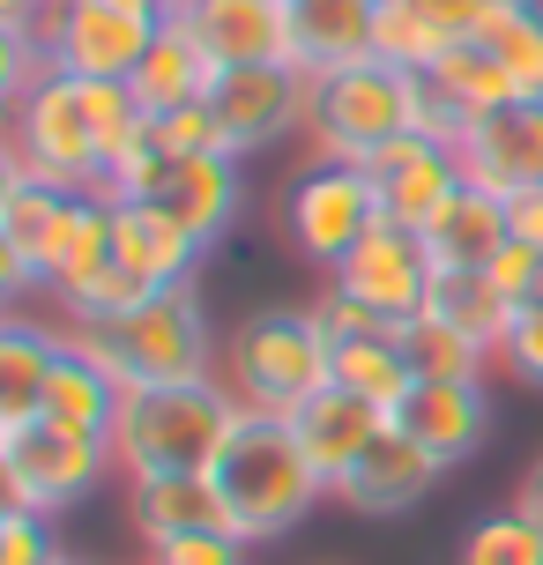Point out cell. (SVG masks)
I'll use <instances>...</instances> for the list:
<instances>
[{
	"instance_id": "cell-1",
	"label": "cell",
	"mask_w": 543,
	"mask_h": 565,
	"mask_svg": "<svg viewBox=\"0 0 543 565\" xmlns=\"http://www.w3.org/2000/svg\"><path fill=\"white\" fill-rule=\"evenodd\" d=\"M67 342L89 350L119 387H172V380H216L224 372V342L209 328V306H201L194 282H164L113 320H75Z\"/></svg>"
},
{
	"instance_id": "cell-2",
	"label": "cell",
	"mask_w": 543,
	"mask_h": 565,
	"mask_svg": "<svg viewBox=\"0 0 543 565\" xmlns=\"http://www.w3.org/2000/svg\"><path fill=\"white\" fill-rule=\"evenodd\" d=\"M238 417H246V402L224 387V372L172 380V387H127L113 417L119 477H209Z\"/></svg>"
},
{
	"instance_id": "cell-3",
	"label": "cell",
	"mask_w": 543,
	"mask_h": 565,
	"mask_svg": "<svg viewBox=\"0 0 543 565\" xmlns=\"http://www.w3.org/2000/svg\"><path fill=\"white\" fill-rule=\"evenodd\" d=\"M209 483H216V499H224V513H231V536H246V543L290 536V529L328 499V483H320V469L306 461L298 431H290L284 417H254V409H246L238 431L224 439Z\"/></svg>"
},
{
	"instance_id": "cell-4",
	"label": "cell",
	"mask_w": 543,
	"mask_h": 565,
	"mask_svg": "<svg viewBox=\"0 0 543 565\" xmlns=\"http://www.w3.org/2000/svg\"><path fill=\"white\" fill-rule=\"evenodd\" d=\"M224 387L254 417H290L298 402L336 387V342L320 335L313 306H260L224 342Z\"/></svg>"
},
{
	"instance_id": "cell-5",
	"label": "cell",
	"mask_w": 543,
	"mask_h": 565,
	"mask_svg": "<svg viewBox=\"0 0 543 565\" xmlns=\"http://www.w3.org/2000/svg\"><path fill=\"white\" fill-rule=\"evenodd\" d=\"M417 135V75L387 60H358L306 89V149L328 164H372L387 141Z\"/></svg>"
},
{
	"instance_id": "cell-6",
	"label": "cell",
	"mask_w": 543,
	"mask_h": 565,
	"mask_svg": "<svg viewBox=\"0 0 543 565\" xmlns=\"http://www.w3.org/2000/svg\"><path fill=\"white\" fill-rule=\"evenodd\" d=\"M0 164L30 171V179L60 186V194H97V186H105V149H97V127H89L83 75L45 67V75L8 105Z\"/></svg>"
},
{
	"instance_id": "cell-7",
	"label": "cell",
	"mask_w": 543,
	"mask_h": 565,
	"mask_svg": "<svg viewBox=\"0 0 543 565\" xmlns=\"http://www.w3.org/2000/svg\"><path fill=\"white\" fill-rule=\"evenodd\" d=\"M105 477H119L113 439L67 431L53 417L0 424V499L8 507H30V513H45V521H60L67 507H83Z\"/></svg>"
},
{
	"instance_id": "cell-8",
	"label": "cell",
	"mask_w": 543,
	"mask_h": 565,
	"mask_svg": "<svg viewBox=\"0 0 543 565\" xmlns=\"http://www.w3.org/2000/svg\"><path fill=\"white\" fill-rule=\"evenodd\" d=\"M276 224H284V246H290V254L336 276V268L350 260V246L380 224V201H372L365 164H328V157H313L306 171H290Z\"/></svg>"
},
{
	"instance_id": "cell-9",
	"label": "cell",
	"mask_w": 543,
	"mask_h": 565,
	"mask_svg": "<svg viewBox=\"0 0 543 565\" xmlns=\"http://www.w3.org/2000/svg\"><path fill=\"white\" fill-rule=\"evenodd\" d=\"M164 15L142 0H67L60 15H45V60L60 75H83V83H127L142 53L157 45Z\"/></svg>"
},
{
	"instance_id": "cell-10",
	"label": "cell",
	"mask_w": 543,
	"mask_h": 565,
	"mask_svg": "<svg viewBox=\"0 0 543 565\" xmlns=\"http://www.w3.org/2000/svg\"><path fill=\"white\" fill-rule=\"evenodd\" d=\"M336 290H350L365 312H380L387 328H402V320H417V312L432 306V282H439V260H432L425 231H402V224H372L358 246H350V260L336 268Z\"/></svg>"
},
{
	"instance_id": "cell-11",
	"label": "cell",
	"mask_w": 543,
	"mask_h": 565,
	"mask_svg": "<svg viewBox=\"0 0 543 565\" xmlns=\"http://www.w3.org/2000/svg\"><path fill=\"white\" fill-rule=\"evenodd\" d=\"M514 97L521 89H514V75H507V60L491 53L485 38H461V45H447V53L417 75V135L461 141L485 113L514 105Z\"/></svg>"
},
{
	"instance_id": "cell-12",
	"label": "cell",
	"mask_w": 543,
	"mask_h": 565,
	"mask_svg": "<svg viewBox=\"0 0 543 565\" xmlns=\"http://www.w3.org/2000/svg\"><path fill=\"white\" fill-rule=\"evenodd\" d=\"M306 89L313 75H298L290 60L276 67H231L216 97H209V113L224 127V149L231 157H254V149H276V141L306 135Z\"/></svg>"
},
{
	"instance_id": "cell-13",
	"label": "cell",
	"mask_w": 543,
	"mask_h": 565,
	"mask_svg": "<svg viewBox=\"0 0 543 565\" xmlns=\"http://www.w3.org/2000/svg\"><path fill=\"white\" fill-rule=\"evenodd\" d=\"M365 179H372V201H380V224L425 231L461 194V157H455V141H439V135H402L365 164Z\"/></svg>"
},
{
	"instance_id": "cell-14",
	"label": "cell",
	"mask_w": 543,
	"mask_h": 565,
	"mask_svg": "<svg viewBox=\"0 0 543 565\" xmlns=\"http://www.w3.org/2000/svg\"><path fill=\"white\" fill-rule=\"evenodd\" d=\"M455 157H461V179L499 194V201L543 186V105L536 97H514V105L485 113L455 141Z\"/></svg>"
},
{
	"instance_id": "cell-15",
	"label": "cell",
	"mask_w": 543,
	"mask_h": 565,
	"mask_svg": "<svg viewBox=\"0 0 543 565\" xmlns=\"http://www.w3.org/2000/svg\"><path fill=\"white\" fill-rule=\"evenodd\" d=\"M439 477H447V461H432V454L417 447L402 424H387V431H380V439L350 461V477L336 483L328 499H343V507L365 513V521H395V513L425 507Z\"/></svg>"
},
{
	"instance_id": "cell-16",
	"label": "cell",
	"mask_w": 543,
	"mask_h": 565,
	"mask_svg": "<svg viewBox=\"0 0 543 565\" xmlns=\"http://www.w3.org/2000/svg\"><path fill=\"white\" fill-rule=\"evenodd\" d=\"M179 23L201 38L216 67H276L290 60V0H179Z\"/></svg>"
},
{
	"instance_id": "cell-17",
	"label": "cell",
	"mask_w": 543,
	"mask_h": 565,
	"mask_svg": "<svg viewBox=\"0 0 543 565\" xmlns=\"http://www.w3.org/2000/svg\"><path fill=\"white\" fill-rule=\"evenodd\" d=\"M60 209H67L60 186L0 164V290H8V298L45 290V246H53Z\"/></svg>"
},
{
	"instance_id": "cell-18",
	"label": "cell",
	"mask_w": 543,
	"mask_h": 565,
	"mask_svg": "<svg viewBox=\"0 0 543 565\" xmlns=\"http://www.w3.org/2000/svg\"><path fill=\"white\" fill-rule=\"evenodd\" d=\"M395 424L432 454V461L461 469L491 431V395H485V380H417V387L402 395Z\"/></svg>"
},
{
	"instance_id": "cell-19",
	"label": "cell",
	"mask_w": 543,
	"mask_h": 565,
	"mask_svg": "<svg viewBox=\"0 0 543 565\" xmlns=\"http://www.w3.org/2000/svg\"><path fill=\"white\" fill-rule=\"evenodd\" d=\"M284 424L298 431V447H306V461L320 469V483L336 491V483L350 477V461H358V454H365L395 417H387V409H372L365 395H350V387H320V395L298 402Z\"/></svg>"
},
{
	"instance_id": "cell-20",
	"label": "cell",
	"mask_w": 543,
	"mask_h": 565,
	"mask_svg": "<svg viewBox=\"0 0 543 565\" xmlns=\"http://www.w3.org/2000/svg\"><path fill=\"white\" fill-rule=\"evenodd\" d=\"M216 83H224V67L201 53V38L179 23V15H164L157 45H149L142 67L127 75V89H135V105H142L149 119L187 113V105H209V97H216Z\"/></svg>"
},
{
	"instance_id": "cell-21",
	"label": "cell",
	"mask_w": 543,
	"mask_h": 565,
	"mask_svg": "<svg viewBox=\"0 0 543 565\" xmlns=\"http://www.w3.org/2000/svg\"><path fill=\"white\" fill-rule=\"evenodd\" d=\"M380 0H290V67L298 75H336L372 60Z\"/></svg>"
},
{
	"instance_id": "cell-22",
	"label": "cell",
	"mask_w": 543,
	"mask_h": 565,
	"mask_svg": "<svg viewBox=\"0 0 543 565\" xmlns=\"http://www.w3.org/2000/svg\"><path fill=\"white\" fill-rule=\"evenodd\" d=\"M113 254L127 260L135 276H149L157 290H164V282H194V268H201L209 246L179 224L164 201H113Z\"/></svg>"
},
{
	"instance_id": "cell-23",
	"label": "cell",
	"mask_w": 543,
	"mask_h": 565,
	"mask_svg": "<svg viewBox=\"0 0 543 565\" xmlns=\"http://www.w3.org/2000/svg\"><path fill=\"white\" fill-rule=\"evenodd\" d=\"M157 201L172 209L179 224L194 231L201 246H216L231 224H238V209H246V179H238V157H172L164 164V186H157Z\"/></svg>"
},
{
	"instance_id": "cell-24",
	"label": "cell",
	"mask_w": 543,
	"mask_h": 565,
	"mask_svg": "<svg viewBox=\"0 0 543 565\" xmlns=\"http://www.w3.org/2000/svg\"><path fill=\"white\" fill-rule=\"evenodd\" d=\"M127 529L142 536V551H157L172 536L231 529V513L209 477H127Z\"/></svg>"
},
{
	"instance_id": "cell-25",
	"label": "cell",
	"mask_w": 543,
	"mask_h": 565,
	"mask_svg": "<svg viewBox=\"0 0 543 565\" xmlns=\"http://www.w3.org/2000/svg\"><path fill=\"white\" fill-rule=\"evenodd\" d=\"M113 268V201L105 194H67L53 224V246H45V290H53L60 306L83 290L89 276H105Z\"/></svg>"
},
{
	"instance_id": "cell-26",
	"label": "cell",
	"mask_w": 543,
	"mask_h": 565,
	"mask_svg": "<svg viewBox=\"0 0 543 565\" xmlns=\"http://www.w3.org/2000/svg\"><path fill=\"white\" fill-rule=\"evenodd\" d=\"M60 350H67V328H45L23 312L0 328V424H23L45 409V380H53Z\"/></svg>"
},
{
	"instance_id": "cell-27",
	"label": "cell",
	"mask_w": 543,
	"mask_h": 565,
	"mask_svg": "<svg viewBox=\"0 0 543 565\" xmlns=\"http://www.w3.org/2000/svg\"><path fill=\"white\" fill-rule=\"evenodd\" d=\"M507 238H514V231H507V201L485 194V186H469V179H461V194L425 224V246H432L439 268H491V254H499Z\"/></svg>"
},
{
	"instance_id": "cell-28",
	"label": "cell",
	"mask_w": 543,
	"mask_h": 565,
	"mask_svg": "<svg viewBox=\"0 0 543 565\" xmlns=\"http://www.w3.org/2000/svg\"><path fill=\"white\" fill-rule=\"evenodd\" d=\"M119 402H127V387H119L89 350L67 342V350H60V365H53V380H45V409H38V417L67 424V431H97V439H113Z\"/></svg>"
},
{
	"instance_id": "cell-29",
	"label": "cell",
	"mask_w": 543,
	"mask_h": 565,
	"mask_svg": "<svg viewBox=\"0 0 543 565\" xmlns=\"http://www.w3.org/2000/svg\"><path fill=\"white\" fill-rule=\"evenodd\" d=\"M425 312L455 320L469 342H485L491 358H499V350H507V328H514V312H521V306L485 276V268H439V282H432V306H425Z\"/></svg>"
},
{
	"instance_id": "cell-30",
	"label": "cell",
	"mask_w": 543,
	"mask_h": 565,
	"mask_svg": "<svg viewBox=\"0 0 543 565\" xmlns=\"http://www.w3.org/2000/svg\"><path fill=\"white\" fill-rule=\"evenodd\" d=\"M336 387H350V395H365L372 409H387V417H395L402 395L417 387V372H409V358H402L395 328L358 335V342H336Z\"/></svg>"
},
{
	"instance_id": "cell-31",
	"label": "cell",
	"mask_w": 543,
	"mask_h": 565,
	"mask_svg": "<svg viewBox=\"0 0 543 565\" xmlns=\"http://www.w3.org/2000/svg\"><path fill=\"white\" fill-rule=\"evenodd\" d=\"M395 342H402V358H409V372H417V380H485V372L499 365L485 342H469L455 320H439V312L402 320Z\"/></svg>"
},
{
	"instance_id": "cell-32",
	"label": "cell",
	"mask_w": 543,
	"mask_h": 565,
	"mask_svg": "<svg viewBox=\"0 0 543 565\" xmlns=\"http://www.w3.org/2000/svg\"><path fill=\"white\" fill-rule=\"evenodd\" d=\"M477 38L507 60V75H514L521 97H536V105H543V23H536V15H521V0H499Z\"/></svg>"
},
{
	"instance_id": "cell-33",
	"label": "cell",
	"mask_w": 543,
	"mask_h": 565,
	"mask_svg": "<svg viewBox=\"0 0 543 565\" xmlns=\"http://www.w3.org/2000/svg\"><path fill=\"white\" fill-rule=\"evenodd\" d=\"M455 38L447 30H432L417 8H402V0H380V30H372V60H387L402 75H425L432 60L447 53Z\"/></svg>"
},
{
	"instance_id": "cell-34",
	"label": "cell",
	"mask_w": 543,
	"mask_h": 565,
	"mask_svg": "<svg viewBox=\"0 0 543 565\" xmlns=\"http://www.w3.org/2000/svg\"><path fill=\"white\" fill-rule=\"evenodd\" d=\"M461 565H543V529L521 521L514 507H499V513H485V521H469Z\"/></svg>"
},
{
	"instance_id": "cell-35",
	"label": "cell",
	"mask_w": 543,
	"mask_h": 565,
	"mask_svg": "<svg viewBox=\"0 0 543 565\" xmlns=\"http://www.w3.org/2000/svg\"><path fill=\"white\" fill-rule=\"evenodd\" d=\"M149 290H157V282H149V276H135V268H127V260L113 254V268H105V276H89L83 290H75V298L60 306V320H67V328H75V320H113V312L142 306Z\"/></svg>"
},
{
	"instance_id": "cell-36",
	"label": "cell",
	"mask_w": 543,
	"mask_h": 565,
	"mask_svg": "<svg viewBox=\"0 0 543 565\" xmlns=\"http://www.w3.org/2000/svg\"><path fill=\"white\" fill-rule=\"evenodd\" d=\"M53 558H60L53 521H45V513H30V507H8V499H0V565H53Z\"/></svg>"
},
{
	"instance_id": "cell-37",
	"label": "cell",
	"mask_w": 543,
	"mask_h": 565,
	"mask_svg": "<svg viewBox=\"0 0 543 565\" xmlns=\"http://www.w3.org/2000/svg\"><path fill=\"white\" fill-rule=\"evenodd\" d=\"M499 372L521 380V387H543V298L514 312V328H507V350H499Z\"/></svg>"
},
{
	"instance_id": "cell-38",
	"label": "cell",
	"mask_w": 543,
	"mask_h": 565,
	"mask_svg": "<svg viewBox=\"0 0 543 565\" xmlns=\"http://www.w3.org/2000/svg\"><path fill=\"white\" fill-rule=\"evenodd\" d=\"M142 565H246V536H231V529H201V536H172L157 543Z\"/></svg>"
},
{
	"instance_id": "cell-39",
	"label": "cell",
	"mask_w": 543,
	"mask_h": 565,
	"mask_svg": "<svg viewBox=\"0 0 543 565\" xmlns=\"http://www.w3.org/2000/svg\"><path fill=\"white\" fill-rule=\"evenodd\" d=\"M485 276L499 282V290H507L514 306H529V298H543V254H536V246H521V238H507V246L491 254V268H485Z\"/></svg>"
},
{
	"instance_id": "cell-40",
	"label": "cell",
	"mask_w": 543,
	"mask_h": 565,
	"mask_svg": "<svg viewBox=\"0 0 543 565\" xmlns=\"http://www.w3.org/2000/svg\"><path fill=\"white\" fill-rule=\"evenodd\" d=\"M313 320H320V335H328V342H358V335H380V328H387L380 312H365L350 290H336V282L313 298Z\"/></svg>"
},
{
	"instance_id": "cell-41",
	"label": "cell",
	"mask_w": 543,
	"mask_h": 565,
	"mask_svg": "<svg viewBox=\"0 0 543 565\" xmlns=\"http://www.w3.org/2000/svg\"><path fill=\"white\" fill-rule=\"evenodd\" d=\"M402 8H417L432 30H447V38L461 45V38H477V30H485V15L499 8V0H402Z\"/></svg>"
},
{
	"instance_id": "cell-42",
	"label": "cell",
	"mask_w": 543,
	"mask_h": 565,
	"mask_svg": "<svg viewBox=\"0 0 543 565\" xmlns=\"http://www.w3.org/2000/svg\"><path fill=\"white\" fill-rule=\"evenodd\" d=\"M507 231H514L521 246H536V254H543V186H529V194L507 201Z\"/></svg>"
},
{
	"instance_id": "cell-43",
	"label": "cell",
	"mask_w": 543,
	"mask_h": 565,
	"mask_svg": "<svg viewBox=\"0 0 543 565\" xmlns=\"http://www.w3.org/2000/svg\"><path fill=\"white\" fill-rule=\"evenodd\" d=\"M514 513L543 529V454L529 461V469H521V483H514Z\"/></svg>"
},
{
	"instance_id": "cell-44",
	"label": "cell",
	"mask_w": 543,
	"mask_h": 565,
	"mask_svg": "<svg viewBox=\"0 0 543 565\" xmlns=\"http://www.w3.org/2000/svg\"><path fill=\"white\" fill-rule=\"evenodd\" d=\"M142 8H157V15H172V8H179V0H142Z\"/></svg>"
},
{
	"instance_id": "cell-45",
	"label": "cell",
	"mask_w": 543,
	"mask_h": 565,
	"mask_svg": "<svg viewBox=\"0 0 543 565\" xmlns=\"http://www.w3.org/2000/svg\"><path fill=\"white\" fill-rule=\"evenodd\" d=\"M521 15H536V23H543V0H521Z\"/></svg>"
},
{
	"instance_id": "cell-46",
	"label": "cell",
	"mask_w": 543,
	"mask_h": 565,
	"mask_svg": "<svg viewBox=\"0 0 543 565\" xmlns=\"http://www.w3.org/2000/svg\"><path fill=\"white\" fill-rule=\"evenodd\" d=\"M38 8H45V15H60V8H67V0H38Z\"/></svg>"
},
{
	"instance_id": "cell-47",
	"label": "cell",
	"mask_w": 543,
	"mask_h": 565,
	"mask_svg": "<svg viewBox=\"0 0 543 565\" xmlns=\"http://www.w3.org/2000/svg\"><path fill=\"white\" fill-rule=\"evenodd\" d=\"M53 565H83V558H67V551H60V558H53Z\"/></svg>"
}]
</instances>
